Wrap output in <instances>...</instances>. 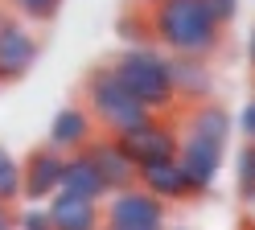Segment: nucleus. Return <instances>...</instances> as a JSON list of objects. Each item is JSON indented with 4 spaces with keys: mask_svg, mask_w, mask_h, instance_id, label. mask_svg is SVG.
<instances>
[{
    "mask_svg": "<svg viewBox=\"0 0 255 230\" xmlns=\"http://www.w3.org/2000/svg\"><path fill=\"white\" fill-rule=\"evenodd\" d=\"M37 54H41V41L29 33V25L8 8H0V87L21 82L37 66Z\"/></svg>",
    "mask_w": 255,
    "mask_h": 230,
    "instance_id": "39448f33",
    "label": "nucleus"
},
{
    "mask_svg": "<svg viewBox=\"0 0 255 230\" xmlns=\"http://www.w3.org/2000/svg\"><path fill=\"white\" fill-rule=\"evenodd\" d=\"M144 4H156V0H144Z\"/></svg>",
    "mask_w": 255,
    "mask_h": 230,
    "instance_id": "393cba45",
    "label": "nucleus"
},
{
    "mask_svg": "<svg viewBox=\"0 0 255 230\" xmlns=\"http://www.w3.org/2000/svg\"><path fill=\"white\" fill-rule=\"evenodd\" d=\"M91 136H95V115L78 103L62 107L50 123V148H58V152H78Z\"/></svg>",
    "mask_w": 255,
    "mask_h": 230,
    "instance_id": "4468645a",
    "label": "nucleus"
},
{
    "mask_svg": "<svg viewBox=\"0 0 255 230\" xmlns=\"http://www.w3.org/2000/svg\"><path fill=\"white\" fill-rule=\"evenodd\" d=\"M222 152L227 148H218L210 140H198V136H177V160L181 169L189 177V185H194V193H206L218 181V169H222Z\"/></svg>",
    "mask_w": 255,
    "mask_h": 230,
    "instance_id": "1a4fd4ad",
    "label": "nucleus"
},
{
    "mask_svg": "<svg viewBox=\"0 0 255 230\" xmlns=\"http://www.w3.org/2000/svg\"><path fill=\"white\" fill-rule=\"evenodd\" d=\"M169 218V202H161L156 193H148L144 185H124L111 189V202L103 206V222L116 230H152Z\"/></svg>",
    "mask_w": 255,
    "mask_h": 230,
    "instance_id": "20e7f679",
    "label": "nucleus"
},
{
    "mask_svg": "<svg viewBox=\"0 0 255 230\" xmlns=\"http://www.w3.org/2000/svg\"><path fill=\"white\" fill-rule=\"evenodd\" d=\"M62 189L83 193L91 202H103L107 197V181L99 177V169L91 164V156L83 148H78V152H66V160H62Z\"/></svg>",
    "mask_w": 255,
    "mask_h": 230,
    "instance_id": "2eb2a0df",
    "label": "nucleus"
},
{
    "mask_svg": "<svg viewBox=\"0 0 255 230\" xmlns=\"http://www.w3.org/2000/svg\"><path fill=\"white\" fill-rule=\"evenodd\" d=\"M62 160H66V152H58L50 144L33 148V152L21 160V197L25 202L45 206V197L62 189Z\"/></svg>",
    "mask_w": 255,
    "mask_h": 230,
    "instance_id": "0eeeda50",
    "label": "nucleus"
},
{
    "mask_svg": "<svg viewBox=\"0 0 255 230\" xmlns=\"http://www.w3.org/2000/svg\"><path fill=\"white\" fill-rule=\"evenodd\" d=\"M111 70H116V78H120L152 115H165V111L177 107V95H173V74H169V58L161 54V49H152L148 41H144V45H128L124 54L111 62Z\"/></svg>",
    "mask_w": 255,
    "mask_h": 230,
    "instance_id": "f03ea898",
    "label": "nucleus"
},
{
    "mask_svg": "<svg viewBox=\"0 0 255 230\" xmlns=\"http://www.w3.org/2000/svg\"><path fill=\"white\" fill-rule=\"evenodd\" d=\"M12 222H21V226H33V230H41V226H50V210H25V214H17Z\"/></svg>",
    "mask_w": 255,
    "mask_h": 230,
    "instance_id": "412c9836",
    "label": "nucleus"
},
{
    "mask_svg": "<svg viewBox=\"0 0 255 230\" xmlns=\"http://www.w3.org/2000/svg\"><path fill=\"white\" fill-rule=\"evenodd\" d=\"M148 29L152 41H161L169 54H198L210 58L222 45V25L214 12L206 8V0H156L148 4Z\"/></svg>",
    "mask_w": 255,
    "mask_h": 230,
    "instance_id": "f257e3e1",
    "label": "nucleus"
},
{
    "mask_svg": "<svg viewBox=\"0 0 255 230\" xmlns=\"http://www.w3.org/2000/svg\"><path fill=\"white\" fill-rule=\"evenodd\" d=\"M21 197V160L0 144V202H17Z\"/></svg>",
    "mask_w": 255,
    "mask_h": 230,
    "instance_id": "f3484780",
    "label": "nucleus"
},
{
    "mask_svg": "<svg viewBox=\"0 0 255 230\" xmlns=\"http://www.w3.org/2000/svg\"><path fill=\"white\" fill-rule=\"evenodd\" d=\"M239 131H243V140H255V99L243 107V115H239Z\"/></svg>",
    "mask_w": 255,
    "mask_h": 230,
    "instance_id": "4be33fe9",
    "label": "nucleus"
},
{
    "mask_svg": "<svg viewBox=\"0 0 255 230\" xmlns=\"http://www.w3.org/2000/svg\"><path fill=\"white\" fill-rule=\"evenodd\" d=\"M181 131H185V136H198V140H210V144H218V148H227L231 131H235V119H231V111L222 107V103L198 99V103H189Z\"/></svg>",
    "mask_w": 255,
    "mask_h": 230,
    "instance_id": "ddd939ff",
    "label": "nucleus"
},
{
    "mask_svg": "<svg viewBox=\"0 0 255 230\" xmlns=\"http://www.w3.org/2000/svg\"><path fill=\"white\" fill-rule=\"evenodd\" d=\"M235 177H239V193H243V202H255V140L243 144L239 164H235Z\"/></svg>",
    "mask_w": 255,
    "mask_h": 230,
    "instance_id": "a211bd4d",
    "label": "nucleus"
},
{
    "mask_svg": "<svg viewBox=\"0 0 255 230\" xmlns=\"http://www.w3.org/2000/svg\"><path fill=\"white\" fill-rule=\"evenodd\" d=\"M8 12H17L21 21L29 25H50L54 16L62 12V0H4Z\"/></svg>",
    "mask_w": 255,
    "mask_h": 230,
    "instance_id": "dca6fc26",
    "label": "nucleus"
},
{
    "mask_svg": "<svg viewBox=\"0 0 255 230\" xmlns=\"http://www.w3.org/2000/svg\"><path fill=\"white\" fill-rule=\"evenodd\" d=\"M206 8L214 12V21H218V25H231V21H235V12H239V0H206Z\"/></svg>",
    "mask_w": 255,
    "mask_h": 230,
    "instance_id": "aec40b11",
    "label": "nucleus"
},
{
    "mask_svg": "<svg viewBox=\"0 0 255 230\" xmlns=\"http://www.w3.org/2000/svg\"><path fill=\"white\" fill-rule=\"evenodd\" d=\"M12 218H17V214H12V206H8V202H0V230H4Z\"/></svg>",
    "mask_w": 255,
    "mask_h": 230,
    "instance_id": "5701e85b",
    "label": "nucleus"
},
{
    "mask_svg": "<svg viewBox=\"0 0 255 230\" xmlns=\"http://www.w3.org/2000/svg\"><path fill=\"white\" fill-rule=\"evenodd\" d=\"M136 181L148 193H156L161 202H189V197H198L177 156H156V160L136 164Z\"/></svg>",
    "mask_w": 255,
    "mask_h": 230,
    "instance_id": "6e6552de",
    "label": "nucleus"
},
{
    "mask_svg": "<svg viewBox=\"0 0 255 230\" xmlns=\"http://www.w3.org/2000/svg\"><path fill=\"white\" fill-rule=\"evenodd\" d=\"M45 210H50V226L54 230H95L103 222L99 202H91V197H83V193H70V189L50 193Z\"/></svg>",
    "mask_w": 255,
    "mask_h": 230,
    "instance_id": "f8f14e48",
    "label": "nucleus"
},
{
    "mask_svg": "<svg viewBox=\"0 0 255 230\" xmlns=\"http://www.w3.org/2000/svg\"><path fill=\"white\" fill-rule=\"evenodd\" d=\"M87 111L95 115V123H99L103 131H124V127H132V123H144L148 119V107L140 103V99L124 87V82L116 78V70L111 66H95V70L87 74Z\"/></svg>",
    "mask_w": 255,
    "mask_h": 230,
    "instance_id": "7ed1b4c3",
    "label": "nucleus"
},
{
    "mask_svg": "<svg viewBox=\"0 0 255 230\" xmlns=\"http://www.w3.org/2000/svg\"><path fill=\"white\" fill-rule=\"evenodd\" d=\"M116 144L128 152L132 164H144V160H156V156H177V127L148 115L144 123H132L116 131Z\"/></svg>",
    "mask_w": 255,
    "mask_h": 230,
    "instance_id": "423d86ee",
    "label": "nucleus"
},
{
    "mask_svg": "<svg viewBox=\"0 0 255 230\" xmlns=\"http://www.w3.org/2000/svg\"><path fill=\"white\" fill-rule=\"evenodd\" d=\"M247 58H251V66H255V29H251V41H247Z\"/></svg>",
    "mask_w": 255,
    "mask_h": 230,
    "instance_id": "b1692460",
    "label": "nucleus"
},
{
    "mask_svg": "<svg viewBox=\"0 0 255 230\" xmlns=\"http://www.w3.org/2000/svg\"><path fill=\"white\" fill-rule=\"evenodd\" d=\"M120 37H124V41H132V45H144V41L152 37V29H148V16L124 12V16H120Z\"/></svg>",
    "mask_w": 255,
    "mask_h": 230,
    "instance_id": "6ab92c4d",
    "label": "nucleus"
},
{
    "mask_svg": "<svg viewBox=\"0 0 255 230\" xmlns=\"http://www.w3.org/2000/svg\"><path fill=\"white\" fill-rule=\"evenodd\" d=\"M169 74H173V95H177V103H185V107L214 95L210 62L198 58V54H173L169 58Z\"/></svg>",
    "mask_w": 255,
    "mask_h": 230,
    "instance_id": "9b49d317",
    "label": "nucleus"
},
{
    "mask_svg": "<svg viewBox=\"0 0 255 230\" xmlns=\"http://www.w3.org/2000/svg\"><path fill=\"white\" fill-rule=\"evenodd\" d=\"M83 152L91 156V164L99 169V177L107 181V193L111 189H124V185H136V164L128 160V152L116 144V136H91L83 144Z\"/></svg>",
    "mask_w": 255,
    "mask_h": 230,
    "instance_id": "9d476101",
    "label": "nucleus"
}]
</instances>
